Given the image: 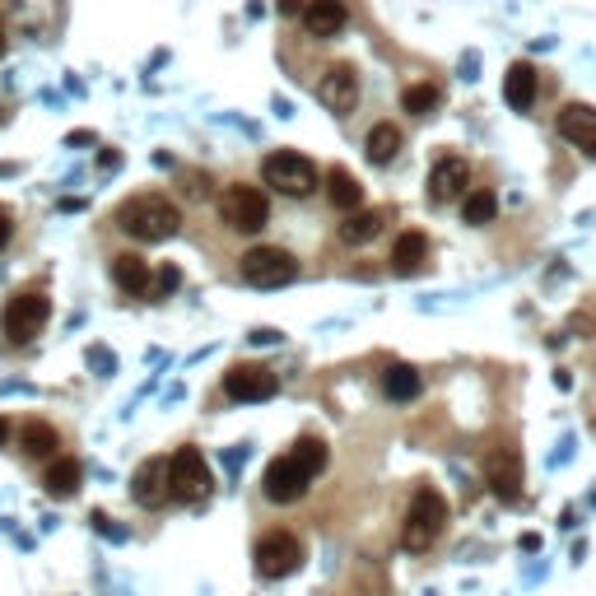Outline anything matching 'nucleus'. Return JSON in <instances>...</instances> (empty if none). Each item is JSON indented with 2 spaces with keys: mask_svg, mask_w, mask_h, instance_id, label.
Returning <instances> with one entry per match:
<instances>
[{
  "mask_svg": "<svg viewBox=\"0 0 596 596\" xmlns=\"http://www.w3.org/2000/svg\"><path fill=\"white\" fill-rule=\"evenodd\" d=\"M326 457H331V452H326L322 438H298L285 457H275L271 466H266V475H261V494H266L271 503L303 499L312 480L326 471Z\"/></svg>",
  "mask_w": 596,
  "mask_h": 596,
  "instance_id": "obj_1",
  "label": "nucleus"
},
{
  "mask_svg": "<svg viewBox=\"0 0 596 596\" xmlns=\"http://www.w3.org/2000/svg\"><path fill=\"white\" fill-rule=\"evenodd\" d=\"M117 229L136 243H168L182 229V210L168 196H136L117 210Z\"/></svg>",
  "mask_w": 596,
  "mask_h": 596,
  "instance_id": "obj_2",
  "label": "nucleus"
},
{
  "mask_svg": "<svg viewBox=\"0 0 596 596\" xmlns=\"http://www.w3.org/2000/svg\"><path fill=\"white\" fill-rule=\"evenodd\" d=\"M261 182L280 191V196H289V201H303V196L317 191V163L308 154H298V149H275V154L261 159Z\"/></svg>",
  "mask_w": 596,
  "mask_h": 596,
  "instance_id": "obj_3",
  "label": "nucleus"
},
{
  "mask_svg": "<svg viewBox=\"0 0 596 596\" xmlns=\"http://www.w3.org/2000/svg\"><path fill=\"white\" fill-rule=\"evenodd\" d=\"M443 527H447V503H443V494L438 489H429V485H420L415 494H410V513H406V531H401V545L406 550H429V545L443 536Z\"/></svg>",
  "mask_w": 596,
  "mask_h": 596,
  "instance_id": "obj_4",
  "label": "nucleus"
},
{
  "mask_svg": "<svg viewBox=\"0 0 596 596\" xmlns=\"http://www.w3.org/2000/svg\"><path fill=\"white\" fill-rule=\"evenodd\" d=\"M219 219H224L233 233H261L271 224V201H266L257 187H229L219 196Z\"/></svg>",
  "mask_w": 596,
  "mask_h": 596,
  "instance_id": "obj_5",
  "label": "nucleus"
},
{
  "mask_svg": "<svg viewBox=\"0 0 596 596\" xmlns=\"http://www.w3.org/2000/svg\"><path fill=\"white\" fill-rule=\"evenodd\" d=\"M47 317H52V303H47V294L28 289V294H14L10 303H5V317H0V326H5V336H10L14 345H28V340H33L42 326H47Z\"/></svg>",
  "mask_w": 596,
  "mask_h": 596,
  "instance_id": "obj_6",
  "label": "nucleus"
},
{
  "mask_svg": "<svg viewBox=\"0 0 596 596\" xmlns=\"http://www.w3.org/2000/svg\"><path fill=\"white\" fill-rule=\"evenodd\" d=\"M298 275V261L289 257L285 247H252L243 257V280L252 289H280Z\"/></svg>",
  "mask_w": 596,
  "mask_h": 596,
  "instance_id": "obj_7",
  "label": "nucleus"
},
{
  "mask_svg": "<svg viewBox=\"0 0 596 596\" xmlns=\"http://www.w3.org/2000/svg\"><path fill=\"white\" fill-rule=\"evenodd\" d=\"M210 494V466L196 447H177L168 457V499H201Z\"/></svg>",
  "mask_w": 596,
  "mask_h": 596,
  "instance_id": "obj_8",
  "label": "nucleus"
},
{
  "mask_svg": "<svg viewBox=\"0 0 596 596\" xmlns=\"http://www.w3.org/2000/svg\"><path fill=\"white\" fill-rule=\"evenodd\" d=\"M261 578H289V573L303 569V545L289 536V531H266L252 550Z\"/></svg>",
  "mask_w": 596,
  "mask_h": 596,
  "instance_id": "obj_9",
  "label": "nucleus"
},
{
  "mask_svg": "<svg viewBox=\"0 0 596 596\" xmlns=\"http://www.w3.org/2000/svg\"><path fill=\"white\" fill-rule=\"evenodd\" d=\"M224 392H229L233 401H271V396L280 392V378L261 364H233L229 373H224Z\"/></svg>",
  "mask_w": 596,
  "mask_h": 596,
  "instance_id": "obj_10",
  "label": "nucleus"
},
{
  "mask_svg": "<svg viewBox=\"0 0 596 596\" xmlns=\"http://www.w3.org/2000/svg\"><path fill=\"white\" fill-rule=\"evenodd\" d=\"M485 485L499 494L503 503H517L522 499V457L517 447H494L485 461Z\"/></svg>",
  "mask_w": 596,
  "mask_h": 596,
  "instance_id": "obj_11",
  "label": "nucleus"
},
{
  "mask_svg": "<svg viewBox=\"0 0 596 596\" xmlns=\"http://www.w3.org/2000/svg\"><path fill=\"white\" fill-rule=\"evenodd\" d=\"M466 187H471V168H466V159H457V154H447V159L434 163V173H429V201L434 205H447V201H466Z\"/></svg>",
  "mask_w": 596,
  "mask_h": 596,
  "instance_id": "obj_12",
  "label": "nucleus"
},
{
  "mask_svg": "<svg viewBox=\"0 0 596 596\" xmlns=\"http://www.w3.org/2000/svg\"><path fill=\"white\" fill-rule=\"evenodd\" d=\"M317 103L331 112H350L354 103H359V75H354V66H331L317 80Z\"/></svg>",
  "mask_w": 596,
  "mask_h": 596,
  "instance_id": "obj_13",
  "label": "nucleus"
},
{
  "mask_svg": "<svg viewBox=\"0 0 596 596\" xmlns=\"http://www.w3.org/2000/svg\"><path fill=\"white\" fill-rule=\"evenodd\" d=\"M559 136L578 145L583 154H596V108L592 103H569V108H559Z\"/></svg>",
  "mask_w": 596,
  "mask_h": 596,
  "instance_id": "obj_14",
  "label": "nucleus"
},
{
  "mask_svg": "<svg viewBox=\"0 0 596 596\" xmlns=\"http://www.w3.org/2000/svg\"><path fill=\"white\" fill-rule=\"evenodd\" d=\"M131 494H136L140 508H163L168 503V461L163 457L140 461L136 480H131Z\"/></svg>",
  "mask_w": 596,
  "mask_h": 596,
  "instance_id": "obj_15",
  "label": "nucleus"
},
{
  "mask_svg": "<svg viewBox=\"0 0 596 596\" xmlns=\"http://www.w3.org/2000/svg\"><path fill=\"white\" fill-rule=\"evenodd\" d=\"M536 89H541V75H536V66H531V61H513V66H508V75H503V98H508V108L527 112L531 103H536Z\"/></svg>",
  "mask_w": 596,
  "mask_h": 596,
  "instance_id": "obj_16",
  "label": "nucleus"
},
{
  "mask_svg": "<svg viewBox=\"0 0 596 596\" xmlns=\"http://www.w3.org/2000/svg\"><path fill=\"white\" fill-rule=\"evenodd\" d=\"M112 280H117L122 294H149V285H154L149 261L140 257V252H117V257H112Z\"/></svg>",
  "mask_w": 596,
  "mask_h": 596,
  "instance_id": "obj_17",
  "label": "nucleus"
},
{
  "mask_svg": "<svg viewBox=\"0 0 596 596\" xmlns=\"http://www.w3.org/2000/svg\"><path fill=\"white\" fill-rule=\"evenodd\" d=\"M345 24H350V10L340 0H317V5L303 10V28H308L312 38H336Z\"/></svg>",
  "mask_w": 596,
  "mask_h": 596,
  "instance_id": "obj_18",
  "label": "nucleus"
},
{
  "mask_svg": "<svg viewBox=\"0 0 596 596\" xmlns=\"http://www.w3.org/2000/svg\"><path fill=\"white\" fill-rule=\"evenodd\" d=\"M326 201L336 205V210H345V215H359V210H364V187L354 182L350 168H331V173H326Z\"/></svg>",
  "mask_w": 596,
  "mask_h": 596,
  "instance_id": "obj_19",
  "label": "nucleus"
},
{
  "mask_svg": "<svg viewBox=\"0 0 596 596\" xmlns=\"http://www.w3.org/2000/svg\"><path fill=\"white\" fill-rule=\"evenodd\" d=\"M392 271L396 275H420L424 271V261H429V238L424 233H401L392 243Z\"/></svg>",
  "mask_w": 596,
  "mask_h": 596,
  "instance_id": "obj_20",
  "label": "nucleus"
},
{
  "mask_svg": "<svg viewBox=\"0 0 596 596\" xmlns=\"http://www.w3.org/2000/svg\"><path fill=\"white\" fill-rule=\"evenodd\" d=\"M401 145H406V136H401V126H392V122H378L373 131H368V140H364V149H368V163H392L396 154H401Z\"/></svg>",
  "mask_w": 596,
  "mask_h": 596,
  "instance_id": "obj_21",
  "label": "nucleus"
},
{
  "mask_svg": "<svg viewBox=\"0 0 596 596\" xmlns=\"http://www.w3.org/2000/svg\"><path fill=\"white\" fill-rule=\"evenodd\" d=\"M80 461L75 457H56L52 466H47V475H42V489L52 494V499H70L75 489H80Z\"/></svg>",
  "mask_w": 596,
  "mask_h": 596,
  "instance_id": "obj_22",
  "label": "nucleus"
},
{
  "mask_svg": "<svg viewBox=\"0 0 596 596\" xmlns=\"http://www.w3.org/2000/svg\"><path fill=\"white\" fill-rule=\"evenodd\" d=\"M382 224H387V210H359V215H345V224H340V243H368V238H378Z\"/></svg>",
  "mask_w": 596,
  "mask_h": 596,
  "instance_id": "obj_23",
  "label": "nucleus"
},
{
  "mask_svg": "<svg viewBox=\"0 0 596 596\" xmlns=\"http://www.w3.org/2000/svg\"><path fill=\"white\" fill-rule=\"evenodd\" d=\"M19 447H24L28 457H56V447H61V438H56L52 424L28 420L24 429H19Z\"/></svg>",
  "mask_w": 596,
  "mask_h": 596,
  "instance_id": "obj_24",
  "label": "nucleus"
},
{
  "mask_svg": "<svg viewBox=\"0 0 596 596\" xmlns=\"http://www.w3.org/2000/svg\"><path fill=\"white\" fill-rule=\"evenodd\" d=\"M499 215V196L489 187H475V191H466V201H461V219L466 224H489V219Z\"/></svg>",
  "mask_w": 596,
  "mask_h": 596,
  "instance_id": "obj_25",
  "label": "nucleus"
},
{
  "mask_svg": "<svg viewBox=\"0 0 596 596\" xmlns=\"http://www.w3.org/2000/svg\"><path fill=\"white\" fill-rule=\"evenodd\" d=\"M382 387H387L392 401H415V396H420V373L410 364H392L387 368V378H382Z\"/></svg>",
  "mask_w": 596,
  "mask_h": 596,
  "instance_id": "obj_26",
  "label": "nucleus"
},
{
  "mask_svg": "<svg viewBox=\"0 0 596 596\" xmlns=\"http://www.w3.org/2000/svg\"><path fill=\"white\" fill-rule=\"evenodd\" d=\"M438 84H410L406 89V98H401V108L406 112H415V117H429V112L438 108Z\"/></svg>",
  "mask_w": 596,
  "mask_h": 596,
  "instance_id": "obj_27",
  "label": "nucleus"
},
{
  "mask_svg": "<svg viewBox=\"0 0 596 596\" xmlns=\"http://www.w3.org/2000/svg\"><path fill=\"white\" fill-rule=\"evenodd\" d=\"M177 285H182V271H177V266H163V271H154V285H149V294H154V298H168Z\"/></svg>",
  "mask_w": 596,
  "mask_h": 596,
  "instance_id": "obj_28",
  "label": "nucleus"
},
{
  "mask_svg": "<svg viewBox=\"0 0 596 596\" xmlns=\"http://www.w3.org/2000/svg\"><path fill=\"white\" fill-rule=\"evenodd\" d=\"M517 545H522V550H527V555H531V550H541V536H531V531H527V536H522V541H517Z\"/></svg>",
  "mask_w": 596,
  "mask_h": 596,
  "instance_id": "obj_29",
  "label": "nucleus"
},
{
  "mask_svg": "<svg viewBox=\"0 0 596 596\" xmlns=\"http://www.w3.org/2000/svg\"><path fill=\"white\" fill-rule=\"evenodd\" d=\"M5 243H10V219H0V252H5Z\"/></svg>",
  "mask_w": 596,
  "mask_h": 596,
  "instance_id": "obj_30",
  "label": "nucleus"
},
{
  "mask_svg": "<svg viewBox=\"0 0 596 596\" xmlns=\"http://www.w3.org/2000/svg\"><path fill=\"white\" fill-rule=\"evenodd\" d=\"M10 443V420H0V447Z\"/></svg>",
  "mask_w": 596,
  "mask_h": 596,
  "instance_id": "obj_31",
  "label": "nucleus"
},
{
  "mask_svg": "<svg viewBox=\"0 0 596 596\" xmlns=\"http://www.w3.org/2000/svg\"><path fill=\"white\" fill-rule=\"evenodd\" d=\"M0 52H5V28H0Z\"/></svg>",
  "mask_w": 596,
  "mask_h": 596,
  "instance_id": "obj_32",
  "label": "nucleus"
}]
</instances>
